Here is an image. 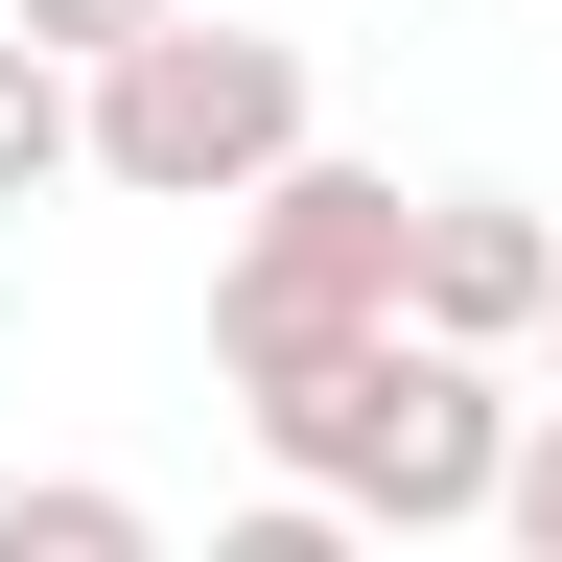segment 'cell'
I'll use <instances>...</instances> for the list:
<instances>
[{
    "mask_svg": "<svg viewBox=\"0 0 562 562\" xmlns=\"http://www.w3.org/2000/svg\"><path fill=\"white\" fill-rule=\"evenodd\" d=\"M47 188H94V70H47L0 24V211H47Z\"/></svg>",
    "mask_w": 562,
    "mask_h": 562,
    "instance_id": "cell-5",
    "label": "cell"
},
{
    "mask_svg": "<svg viewBox=\"0 0 562 562\" xmlns=\"http://www.w3.org/2000/svg\"><path fill=\"white\" fill-rule=\"evenodd\" d=\"M211 562H375V539H351L328 492H258V516H211Z\"/></svg>",
    "mask_w": 562,
    "mask_h": 562,
    "instance_id": "cell-8",
    "label": "cell"
},
{
    "mask_svg": "<svg viewBox=\"0 0 562 562\" xmlns=\"http://www.w3.org/2000/svg\"><path fill=\"white\" fill-rule=\"evenodd\" d=\"M398 328L469 351V375H492V351H539V328H562V235H539L516 188H422V281H398Z\"/></svg>",
    "mask_w": 562,
    "mask_h": 562,
    "instance_id": "cell-4",
    "label": "cell"
},
{
    "mask_svg": "<svg viewBox=\"0 0 562 562\" xmlns=\"http://www.w3.org/2000/svg\"><path fill=\"white\" fill-rule=\"evenodd\" d=\"M0 562H165V516H140L117 469H24L0 492Z\"/></svg>",
    "mask_w": 562,
    "mask_h": 562,
    "instance_id": "cell-6",
    "label": "cell"
},
{
    "mask_svg": "<svg viewBox=\"0 0 562 562\" xmlns=\"http://www.w3.org/2000/svg\"><path fill=\"white\" fill-rule=\"evenodd\" d=\"M281 446V492H328L351 539H469V516H516V446H539V398H492L469 351H351L328 398H281L258 422Z\"/></svg>",
    "mask_w": 562,
    "mask_h": 562,
    "instance_id": "cell-2",
    "label": "cell"
},
{
    "mask_svg": "<svg viewBox=\"0 0 562 562\" xmlns=\"http://www.w3.org/2000/svg\"><path fill=\"white\" fill-rule=\"evenodd\" d=\"M305 165L328 140H305V47L281 24H165L140 70H94V188H140V211H258Z\"/></svg>",
    "mask_w": 562,
    "mask_h": 562,
    "instance_id": "cell-3",
    "label": "cell"
},
{
    "mask_svg": "<svg viewBox=\"0 0 562 562\" xmlns=\"http://www.w3.org/2000/svg\"><path fill=\"white\" fill-rule=\"evenodd\" d=\"M516 562H562V398H539V446H516V516H492Z\"/></svg>",
    "mask_w": 562,
    "mask_h": 562,
    "instance_id": "cell-9",
    "label": "cell"
},
{
    "mask_svg": "<svg viewBox=\"0 0 562 562\" xmlns=\"http://www.w3.org/2000/svg\"><path fill=\"white\" fill-rule=\"evenodd\" d=\"M398 281H422V188L398 165H305L235 211V258H211V375H235V422L328 398L351 351H398Z\"/></svg>",
    "mask_w": 562,
    "mask_h": 562,
    "instance_id": "cell-1",
    "label": "cell"
},
{
    "mask_svg": "<svg viewBox=\"0 0 562 562\" xmlns=\"http://www.w3.org/2000/svg\"><path fill=\"white\" fill-rule=\"evenodd\" d=\"M0 24H24L47 70H140V47H165V24H211V0H0Z\"/></svg>",
    "mask_w": 562,
    "mask_h": 562,
    "instance_id": "cell-7",
    "label": "cell"
},
{
    "mask_svg": "<svg viewBox=\"0 0 562 562\" xmlns=\"http://www.w3.org/2000/svg\"><path fill=\"white\" fill-rule=\"evenodd\" d=\"M539 398H562V328H539Z\"/></svg>",
    "mask_w": 562,
    "mask_h": 562,
    "instance_id": "cell-10",
    "label": "cell"
}]
</instances>
